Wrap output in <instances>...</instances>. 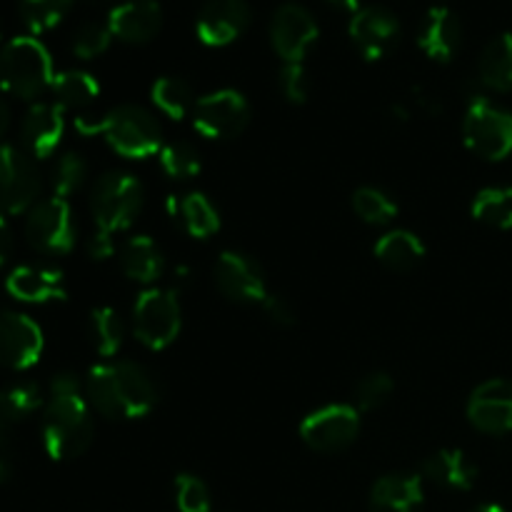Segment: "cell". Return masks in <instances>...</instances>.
<instances>
[{
  "mask_svg": "<svg viewBox=\"0 0 512 512\" xmlns=\"http://www.w3.org/2000/svg\"><path fill=\"white\" fill-rule=\"evenodd\" d=\"M50 90L55 95V103L63 110H83L95 103L100 95V83L85 70H63V73H55Z\"/></svg>",
  "mask_w": 512,
  "mask_h": 512,
  "instance_id": "28",
  "label": "cell"
},
{
  "mask_svg": "<svg viewBox=\"0 0 512 512\" xmlns=\"http://www.w3.org/2000/svg\"><path fill=\"white\" fill-rule=\"evenodd\" d=\"M90 338H93L95 350H98L103 358H115L123 348L125 340V325L123 318L115 308L110 305H100L90 313Z\"/></svg>",
  "mask_w": 512,
  "mask_h": 512,
  "instance_id": "31",
  "label": "cell"
},
{
  "mask_svg": "<svg viewBox=\"0 0 512 512\" xmlns=\"http://www.w3.org/2000/svg\"><path fill=\"white\" fill-rule=\"evenodd\" d=\"M480 83L495 93L512 90V33H503L490 40L480 53Z\"/></svg>",
  "mask_w": 512,
  "mask_h": 512,
  "instance_id": "27",
  "label": "cell"
},
{
  "mask_svg": "<svg viewBox=\"0 0 512 512\" xmlns=\"http://www.w3.org/2000/svg\"><path fill=\"white\" fill-rule=\"evenodd\" d=\"M113 38L128 45L150 43L163 28V5L158 0H125L108 13Z\"/></svg>",
  "mask_w": 512,
  "mask_h": 512,
  "instance_id": "18",
  "label": "cell"
},
{
  "mask_svg": "<svg viewBox=\"0 0 512 512\" xmlns=\"http://www.w3.org/2000/svg\"><path fill=\"white\" fill-rule=\"evenodd\" d=\"M85 178H88V163L83 160V155L78 153H65L60 155V160L53 168V195L68 200L70 195L78 193L83 188Z\"/></svg>",
  "mask_w": 512,
  "mask_h": 512,
  "instance_id": "37",
  "label": "cell"
},
{
  "mask_svg": "<svg viewBox=\"0 0 512 512\" xmlns=\"http://www.w3.org/2000/svg\"><path fill=\"white\" fill-rule=\"evenodd\" d=\"M8 125H10V108H8V103H5L3 95H0V138L5 135Z\"/></svg>",
  "mask_w": 512,
  "mask_h": 512,
  "instance_id": "46",
  "label": "cell"
},
{
  "mask_svg": "<svg viewBox=\"0 0 512 512\" xmlns=\"http://www.w3.org/2000/svg\"><path fill=\"white\" fill-rule=\"evenodd\" d=\"M215 285L225 298L240 305H263L270 295L263 268L238 250L220 253L215 263Z\"/></svg>",
  "mask_w": 512,
  "mask_h": 512,
  "instance_id": "12",
  "label": "cell"
},
{
  "mask_svg": "<svg viewBox=\"0 0 512 512\" xmlns=\"http://www.w3.org/2000/svg\"><path fill=\"white\" fill-rule=\"evenodd\" d=\"M75 128L85 135H103L105 143L118 155L145 160L163 148V130L155 115L140 105H118L100 118L80 115Z\"/></svg>",
  "mask_w": 512,
  "mask_h": 512,
  "instance_id": "3",
  "label": "cell"
},
{
  "mask_svg": "<svg viewBox=\"0 0 512 512\" xmlns=\"http://www.w3.org/2000/svg\"><path fill=\"white\" fill-rule=\"evenodd\" d=\"M395 393V380L388 373H370L355 388V408L365 410H378L383 408L390 400V395Z\"/></svg>",
  "mask_w": 512,
  "mask_h": 512,
  "instance_id": "38",
  "label": "cell"
},
{
  "mask_svg": "<svg viewBox=\"0 0 512 512\" xmlns=\"http://www.w3.org/2000/svg\"><path fill=\"white\" fill-rule=\"evenodd\" d=\"M463 140L468 150L485 160H505L512 155V113L485 95H473L463 120Z\"/></svg>",
  "mask_w": 512,
  "mask_h": 512,
  "instance_id": "7",
  "label": "cell"
},
{
  "mask_svg": "<svg viewBox=\"0 0 512 512\" xmlns=\"http://www.w3.org/2000/svg\"><path fill=\"white\" fill-rule=\"evenodd\" d=\"M353 210L363 223L368 225H388L398 215V203L390 198L385 190L363 185L353 193Z\"/></svg>",
  "mask_w": 512,
  "mask_h": 512,
  "instance_id": "32",
  "label": "cell"
},
{
  "mask_svg": "<svg viewBox=\"0 0 512 512\" xmlns=\"http://www.w3.org/2000/svg\"><path fill=\"white\" fill-rule=\"evenodd\" d=\"M143 203L145 190L135 175L120 173V170L100 175L98 183L93 185V193H90L95 233L113 238L115 233L128 230L143 210Z\"/></svg>",
  "mask_w": 512,
  "mask_h": 512,
  "instance_id": "5",
  "label": "cell"
},
{
  "mask_svg": "<svg viewBox=\"0 0 512 512\" xmlns=\"http://www.w3.org/2000/svg\"><path fill=\"white\" fill-rule=\"evenodd\" d=\"M88 253L93 260H108L115 255V240L108 238L103 233H93V238L88 240Z\"/></svg>",
  "mask_w": 512,
  "mask_h": 512,
  "instance_id": "42",
  "label": "cell"
},
{
  "mask_svg": "<svg viewBox=\"0 0 512 512\" xmlns=\"http://www.w3.org/2000/svg\"><path fill=\"white\" fill-rule=\"evenodd\" d=\"M93 408L73 375H55L43 413V448L63 463L83 455L93 443Z\"/></svg>",
  "mask_w": 512,
  "mask_h": 512,
  "instance_id": "2",
  "label": "cell"
},
{
  "mask_svg": "<svg viewBox=\"0 0 512 512\" xmlns=\"http://www.w3.org/2000/svg\"><path fill=\"white\" fill-rule=\"evenodd\" d=\"M470 425L480 433L505 435L512 430V380L493 378L480 383L468 398Z\"/></svg>",
  "mask_w": 512,
  "mask_h": 512,
  "instance_id": "15",
  "label": "cell"
},
{
  "mask_svg": "<svg viewBox=\"0 0 512 512\" xmlns=\"http://www.w3.org/2000/svg\"><path fill=\"white\" fill-rule=\"evenodd\" d=\"M13 473V465H10V453H8V445L3 440V428H0V483L10 478Z\"/></svg>",
  "mask_w": 512,
  "mask_h": 512,
  "instance_id": "44",
  "label": "cell"
},
{
  "mask_svg": "<svg viewBox=\"0 0 512 512\" xmlns=\"http://www.w3.org/2000/svg\"><path fill=\"white\" fill-rule=\"evenodd\" d=\"M348 35L365 60H383L400 40V20L383 5H368L350 15Z\"/></svg>",
  "mask_w": 512,
  "mask_h": 512,
  "instance_id": "14",
  "label": "cell"
},
{
  "mask_svg": "<svg viewBox=\"0 0 512 512\" xmlns=\"http://www.w3.org/2000/svg\"><path fill=\"white\" fill-rule=\"evenodd\" d=\"M168 213L175 220H180L183 230L193 238L205 240L220 230V213L208 195L203 193H188V195H170L168 198Z\"/></svg>",
  "mask_w": 512,
  "mask_h": 512,
  "instance_id": "25",
  "label": "cell"
},
{
  "mask_svg": "<svg viewBox=\"0 0 512 512\" xmlns=\"http://www.w3.org/2000/svg\"><path fill=\"white\" fill-rule=\"evenodd\" d=\"M5 288L20 303H50L65 300L68 288L60 270L38 268V265H20L5 280Z\"/></svg>",
  "mask_w": 512,
  "mask_h": 512,
  "instance_id": "21",
  "label": "cell"
},
{
  "mask_svg": "<svg viewBox=\"0 0 512 512\" xmlns=\"http://www.w3.org/2000/svg\"><path fill=\"white\" fill-rule=\"evenodd\" d=\"M250 25L248 0H208L195 20V33L208 48H223L238 40Z\"/></svg>",
  "mask_w": 512,
  "mask_h": 512,
  "instance_id": "17",
  "label": "cell"
},
{
  "mask_svg": "<svg viewBox=\"0 0 512 512\" xmlns=\"http://www.w3.org/2000/svg\"><path fill=\"white\" fill-rule=\"evenodd\" d=\"M423 478L448 490H470L478 483V465L458 448H443L423 465Z\"/></svg>",
  "mask_w": 512,
  "mask_h": 512,
  "instance_id": "24",
  "label": "cell"
},
{
  "mask_svg": "<svg viewBox=\"0 0 512 512\" xmlns=\"http://www.w3.org/2000/svg\"><path fill=\"white\" fill-rule=\"evenodd\" d=\"M300 440L315 453H340L360 433V410L348 403H330L313 410L298 428Z\"/></svg>",
  "mask_w": 512,
  "mask_h": 512,
  "instance_id": "8",
  "label": "cell"
},
{
  "mask_svg": "<svg viewBox=\"0 0 512 512\" xmlns=\"http://www.w3.org/2000/svg\"><path fill=\"white\" fill-rule=\"evenodd\" d=\"M318 35L320 30L313 13L298 3L280 5L270 20V45L283 63H303Z\"/></svg>",
  "mask_w": 512,
  "mask_h": 512,
  "instance_id": "13",
  "label": "cell"
},
{
  "mask_svg": "<svg viewBox=\"0 0 512 512\" xmlns=\"http://www.w3.org/2000/svg\"><path fill=\"white\" fill-rule=\"evenodd\" d=\"M53 80V58L35 35H18L0 50V88L13 98L35 100Z\"/></svg>",
  "mask_w": 512,
  "mask_h": 512,
  "instance_id": "4",
  "label": "cell"
},
{
  "mask_svg": "<svg viewBox=\"0 0 512 512\" xmlns=\"http://www.w3.org/2000/svg\"><path fill=\"white\" fill-rule=\"evenodd\" d=\"M470 512H508V510L500 508V505H495V503H485V505H478V508L470 510Z\"/></svg>",
  "mask_w": 512,
  "mask_h": 512,
  "instance_id": "47",
  "label": "cell"
},
{
  "mask_svg": "<svg viewBox=\"0 0 512 512\" xmlns=\"http://www.w3.org/2000/svg\"><path fill=\"white\" fill-rule=\"evenodd\" d=\"M183 308L173 288H145L133 308V333L148 350H165L178 340Z\"/></svg>",
  "mask_w": 512,
  "mask_h": 512,
  "instance_id": "6",
  "label": "cell"
},
{
  "mask_svg": "<svg viewBox=\"0 0 512 512\" xmlns=\"http://www.w3.org/2000/svg\"><path fill=\"white\" fill-rule=\"evenodd\" d=\"M175 505L180 512H210V490L198 475L180 473L175 478Z\"/></svg>",
  "mask_w": 512,
  "mask_h": 512,
  "instance_id": "39",
  "label": "cell"
},
{
  "mask_svg": "<svg viewBox=\"0 0 512 512\" xmlns=\"http://www.w3.org/2000/svg\"><path fill=\"white\" fill-rule=\"evenodd\" d=\"M470 213L495 230H512V185H490L475 193Z\"/></svg>",
  "mask_w": 512,
  "mask_h": 512,
  "instance_id": "29",
  "label": "cell"
},
{
  "mask_svg": "<svg viewBox=\"0 0 512 512\" xmlns=\"http://www.w3.org/2000/svg\"><path fill=\"white\" fill-rule=\"evenodd\" d=\"M463 43V23L450 8H430L418 30V48L435 63H450Z\"/></svg>",
  "mask_w": 512,
  "mask_h": 512,
  "instance_id": "20",
  "label": "cell"
},
{
  "mask_svg": "<svg viewBox=\"0 0 512 512\" xmlns=\"http://www.w3.org/2000/svg\"><path fill=\"white\" fill-rule=\"evenodd\" d=\"M150 98H153L155 108L168 115L170 120H183L193 115L195 103H198L188 80L175 78V75H163L155 80L150 88Z\"/></svg>",
  "mask_w": 512,
  "mask_h": 512,
  "instance_id": "30",
  "label": "cell"
},
{
  "mask_svg": "<svg viewBox=\"0 0 512 512\" xmlns=\"http://www.w3.org/2000/svg\"><path fill=\"white\" fill-rule=\"evenodd\" d=\"M160 168H163L165 175L175 180H190L203 170V163H200V153L185 140H175V143H168L160 148L158 153Z\"/></svg>",
  "mask_w": 512,
  "mask_h": 512,
  "instance_id": "35",
  "label": "cell"
},
{
  "mask_svg": "<svg viewBox=\"0 0 512 512\" xmlns=\"http://www.w3.org/2000/svg\"><path fill=\"white\" fill-rule=\"evenodd\" d=\"M325 3H328L330 8L343 10V13H350V15H355L360 10V0H325Z\"/></svg>",
  "mask_w": 512,
  "mask_h": 512,
  "instance_id": "45",
  "label": "cell"
},
{
  "mask_svg": "<svg viewBox=\"0 0 512 512\" xmlns=\"http://www.w3.org/2000/svg\"><path fill=\"white\" fill-rule=\"evenodd\" d=\"M38 193L40 173L33 158L13 145H0V218L30 210Z\"/></svg>",
  "mask_w": 512,
  "mask_h": 512,
  "instance_id": "11",
  "label": "cell"
},
{
  "mask_svg": "<svg viewBox=\"0 0 512 512\" xmlns=\"http://www.w3.org/2000/svg\"><path fill=\"white\" fill-rule=\"evenodd\" d=\"M113 43V33H110L108 20H90V23H83L73 35V55L80 60H93L98 55H103L105 50Z\"/></svg>",
  "mask_w": 512,
  "mask_h": 512,
  "instance_id": "36",
  "label": "cell"
},
{
  "mask_svg": "<svg viewBox=\"0 0 512 512\" xmlns=\"http://www.w3.org/2000/svg\"><path fill=\"white\" fill-rule=\"evenodd\" d=\"M373 253H375V258L385 265V268L413 270L415 265L423 263L428 248H425L423 238H420V235H415L413 230L398 228V230H388L385 235H380V240L375 243Z\"/></svg>",
  "mask_w": 512,
  "mask_h": 512,
  "instance_id": "26",
  "label": "cell"
},
{
  "mask_svg": "<svg viewBox=\"0 0 512 512\" xmlns=\"http://www.w3.org/2000/svg\"><path fill=\"white\" fill-rule=\"evenodd\" d=\"M85 398L90 408L108 420H140L160 400L158 383L143 365L133 360L103 363L88 370Z\"/></svg>",
  "mask_w": 512,
  "mask_h": 512,
  "instance_id": "1",
  "label": "cell"
},
{
  "mask_svg": "<svg viewBox=\"0 0 512 512\" xmlns=\"http://www.w3.org/2000/svg\"><path fill=\"white\" fill-rule=\"evenodd\" d=\"M280 93L293 105H303L310 95V78L303 63H283L280 68Z\"/></svg>",
  "mask_w": 512,
  "mask_h": 512,
  "instance_id": "40",
  "label": "cell"
},
{
  "mask_svg": "<svg viewBox=\"0 0 512 512\" xmlns=\"http://www.w3.org/2000/svg\"><path fill=\"white\" fill-rule=\"evenodd\" d=\"M260 308L265 310V315L270 318V323L280 325V328H293L295 320H298L295 318V310L290 308L288 300L280 298V295H275V293H270Z\"/></svg>",
  "mask_w": 512,
  "mask_h": 512,
  "instance_id": "41",
  "label": "cell"
},
{
  "mask_svg": "<svg viewBox=\"0 0 512 512\" xmlns=\"http://www.w3.org/2000/svg\"><path fill=\"white\" fill-rule=\"evenodd\" d=\"M43 330L23 313H0V365L28 370L43 355Z\"/></svg>",
  "mask_w": 512,
  "mask_h": 512,
  "instance_id": "16",
  "label": "cell"
},
{
  "mask_svg": "<svg viewBox=\"0 0 512 512\" xmlns=\"http://www.w3.org/2000/svg\"><path fill=\"white\" fill-rule=\"evenodd\" d=\"M423 500L425 488L420 475H383L370 490V512H418Z\"/></svg>",
  "mask_w": 512,
  "mask_h": 512,
  "instance_id": "22",
  "label": "cell"
},
{
  "mask_svg": "<svg viewBox=\"0 0 512 512\" xmlns=\"http://www.w3.org/2000/svg\"><path fill=\"white\" fill-rule=\"evenodd\" d=\"M65 118L58 103H33L25 113L20 135L30 158H50L63 140Z\"/></svg>",
  "mask_w": 512,
  "mask_h": 512,
  "instance_id": "19",
  "label": "cell"
},
{
  "mask_svg": "<svg viewBox=\"0 0 512 512\" xmlns=\"http://www.w3.org/2000/svg\"><path fill=\"white\" fill-rule=\"evenodd\" d=\"M25 238L40 253H70L75 238H78V230H75L73 210H70L68 200L58 198V195L38 200L25 218Z\"/></svg>",
  "mask_w": 512,
  "mask_h": 512,
  "instance_id": "9",
  "label": "cell"
},
{
  "mask_svg": "<svg viewBox=\"0 0 512 512\" xmlns=\"http://www.w3.org/2000/svg\"><path fill=\"white\" fill-rule=\"evenodd\" d=\"M250 123V105L240 90L220 88L198 98L193 128L208 140L238 138Z\"/></svg>",
  "mask_w": 512,
  "mask_h": 512,
  "instance_id": "10",
  "label": "cell"
},
{
  "mask_svg": "<svg viewBox=\"0 0 512 512\" xmlns=\"http://www.w3.org/2000/svg\"><path fill=\"white\" fill-rule=\"evenodd\" d=\"M118 258L120 270H123L125 278L133 280V283L153 288L155 280L163 278L165 258L150 235H133V238L125 240V243L120 245Z\"/></svg>",
  "mask_w": 512,
  "mask_h": 512,
  "instance_id": "23",
  "label": "cell"
},
{
  "mask_svg": "<svg viewBox=\"0 0 512 512\" xmlns=\"http://www.w3.org/2000/svg\"><path fill=\"white\" fill-rule=\"evenodd\" d=\"M75 0H20V20L33 35L55 28L68 15Z\"/></svg>",
  "mask_w": 512,
  "mask_h": 512,
  "instance_id": "34",
  "label": "cell"
},
{
  "mask_svg": "<svg viewBox=\"0 0 512 512\" xmlns=\"http://www.w3.org/2000/svg\"><path fill=\"white\" fill-rule=\"evenodd\" d=\"M10 253H13V233H10L8 220L0 218V268L8 263Z\"/></svg>",
  "mask_w": 512,
  "mask_h": 512,
  "instance_id": "43",
  "label": "cell"
},
{
  "mask_svg": "<svg viewBox=\"0 0 512 512\" xmlns=\"http://www.w3.org/2000/svg\"><path fill=\"white\" fill-rule=\"evenodd\" d=\"M40 405H43V393L35 383H15L0 390V418L8 423L30 418Z\"/></svg>",
  "mask_w": 512,
  "mask_h": 512,
  "instance_id": "33",
  "label": "cell"
}]
</instances>
